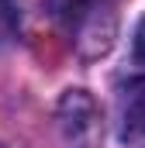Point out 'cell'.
Masks as SVG:
<instances>
[{
	"instance_id": "277c9868",
	"label": "cell",
	"mask_w": 145,
	"mask_h": 148,
	"mask_svg": "<svg viewBox=\"0 0 145 148\" xmlns=\"http://www.w3.org/2000/svg\"><path fill=\"white\" fill-rule=\"evenodd\" d=\"M21 31V0H0V48H7Z\"/></svg>"
},
{
	"instance_id": "6da1fadb",
	"label": "cell",
	"mask_w": 145,
	"mask_h": 148,
	"mask_svg": "<svg viewBox=\"0 0 145 148\" xmlns=\"http://www.w3.org/2000/svg\"><path fill=\"white\" fill-rule=\"evenodd\" d=\"M48 14L79 35V41H93V52H104L110 45L107 28H100V21L114 28V0H45Z\"/></svg>"
},
{
	"instance_id": "3957f363",
	"label": "cell",
	"mask_w": 145,
	"mask_h": 148,
	"mask_svg": "<svg viewBox=\"0 0 145 148\" xmlns=\"http://www.w3.org/2000/svg\"><path fill=\"white\" fill-rule=\"evenodd\" d=\"M121 134L128 141H145V76H135L121 90Z\"/></svg>"
},
{
	"instance_id": "7a4b0ae2",
	"label": "cell",
	"mask_w": 145,
	"mask_h": 148,
	"mask_svg": "<svg viewBox=\"0 0 145 148\" xmlns=\"http://www.w3.org/2000/svg\"><path fill=\"white\" fill-rule=\"evenodd\" d=\"M59 121H62V131L72 141H86L97 131V103L83 90H69L59 100Z\"/></svg>"
},
{
	"instance_id": "5b68a950",
	"label": "cell",
	"mask_w": 145,
	"mask_h": 148,
	"mask_svg": "<svg viewBox=\"0 0 145 148\" xmlns=\"http://www.w3.org/2000/svg\"><path fill=\"white\" fill-rule=\"evenodd\" d=\"M131 55H135V62H142V66H145V17L138 21V28H135V38H131Z\"/></svg>"
}]
</instances>
